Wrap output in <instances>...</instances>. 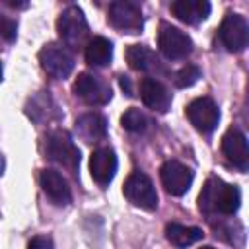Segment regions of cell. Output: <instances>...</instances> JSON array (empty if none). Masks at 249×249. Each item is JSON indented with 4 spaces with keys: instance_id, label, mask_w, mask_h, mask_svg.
Instances as JSON below:
<instances>
[{
    "instance_id": "cell-1",
    "label": "cell",
    "mask_w": 249,
    "mask_h": 249,
    "mask_svg": "<svg viewBox=\"0 0 249 249\" xmlns=\"http://www.w3.org/2000/svg\"><path fill=\"white\" fill-rule=\"evenodd\" d=\"M239 202H241L239 189L235 185H228L216 177L206 181V185L202 187V193L198 196V206L206 214L220 212L224 216H233L239 208Z\"/></svg>"
},
{
    "instance_id": "cell-2",
    "label": "cell",
    "mask_w": 249,
    "mask_h": 249,
    "mask_svg": "<svg viewBox=\"0 0 249 249\" xmlns=\"http://www.w3.org/2000/svg\"><path fill=\"white\" fill-rule=\"evenodd\" d=\"M45 154L51 161H56L70 171H76L80 165V150L64 130H53L45 138Z\"/></svg>"
},
{
    "instance_id": "cell-3",
    "label": "cell",
    "mask_w": 249,
    "mask_h": 249,
    "mask_svg": "<svg viewBox=\"0 0 249 249\" xmlns=\"http://www.w3.org/2000/svg\"><path fill=\"white\" fill-rule=\"evenodd\" d=\"M124 196L128 202H132L138 208L144 210H156L158 208V193L152 183V179L142 171H132L123 187Z\"/></svg>"
},
{
    "instance_id": "cell-4",
    "label": "cell",
    "mask_w": 249,
    "mask_h": 249,
    "mask_svg": "<svg viewBox=\"0 0 249 249\" xmlns=\"http://www.w3.org/2000/svg\"><path fill=\"white\" fill-rule=\"evenodd\" d=\"M158 47L165 58L181 60V58H187L191 54L193 41L185 31H181L169 23H161L160 33H158Z\"/></svg>"
},
{
    "instance_id": "cell-5",
    "label": "cell",
    "mask_w": 249,
    "mask_h": 249,
    "mask_svg": "<svg viewBox=\"0 0 249 249\" xmlns=\"http://www.w3.org/2000/svg\"><path fill=\"white\" fill-rule=\"evenodd\" d=\"M56 29L60 39L68 45V47H78L86 41L88 37V21L84 18V12L78 6H68L58 21H56Z\"/></svg>"
},
{
    "instance_id": "cell-6",
    "label": "cell",
    "mask_w": 249,
    "mask_h": 249,
    "mask_svg": "<svg viewBox=\"0 0 249 249\" xmlns=\"http://www.w3.org/2000/svg\"><path fill=\"white\" fill-rule=\"evenodd\" d=\"M109 21L124 33H138L144 27L142 8L132 0H117L109 6Z\"/></svg>"
},
{
    "instance_id": "cell-7",
    "label": "cell",
    "mask_w": 249,
    "mask_h": 249,
    "mask_svg": "<svg viewBox=\"0 0 249 249\" xmlns=\"http://www.w3.org/2000/svg\"><path fill=\"white\" fill-rule=\"evenodd\" d=\"M187 117L191 121V124L202 132V134H210L220 121V109L214 103V99L210 97H196L187 105Z\"/></svg>"
},
{
    "instance_id": "cell-8",
    "label": "cell",
    "mask_w": 249,
    "mask_h": 249,
    "mask_svg": "<svg viewBox=\"0 0 249 249\" xmlns=\"http://www.w3.org/2000/svg\"><path fill=\"white\" fill-rule=\"evenodd\" d=\"M220 41L230 53H241L247 47L249 27L243 16L239 14H226L220 25Z\"/></svg>"
},
{
    "instance_id": "cell-9",
    "label": "cell",
    "mask_w": 249,
    "mask_h": 249,
    "mask_svg": "<svg viewBox=\"0 0 249 249\" xmlns=\"http://www.w3.org/2000/svg\"><path fill=\"white\" fill-rule=\"evenodd\" d=\"M39 62H41V68L56 80H64L74 70V56L64 47H58V45L43 47L39 53Z\"/></svg>"
},
{
    "instance_id": "cell-10",
    "label": "cell",
    "mask_w": 249,
    "mask_h": 249,
    "mask_svg": "<svg viewBox=\"0 0 249 249\" xmlns=\"http://www.w3.org/2000/svg\"><path fill=\"white\" fill-rule=\"evenodd\" d=\"M160 177H161V183H163L165 191L173 196L185 195L189 191L191 183H193V171L187 165H183L181 161H175V160H169L161 165Z\"/></svg>"
},
{
    "instance_id": "cell-11",
    "label": "cell",
    "mask_w": 249,
    "mask_h": 249,
    "mask_svg": "<svg viewBox=\"0 0 249 249\" xmlns=\"http://www.w3.org/2000/svg\"><path fill=\"white\" fill-rule=\"evenodd\" d=\"M74 93L89 105H105L111 99V88L93 74H80L74 82Z\"/></svg>"
},
{
    "instance_id": "cell-12",
    "label": "cell",
    "mask_w": 249,
    "mask_h": 249,
    "mask_svg": "<svg viewBox=\"0 0 249 249\" xmlns=\"http://www.w3.org/2000/svg\"><path fill=\"white\" fill-rule=\"evenodd\" d=\"M222 150L224 156L231 165L237 169L245 171L249 167V148H247V138L239 128H230L224 138H222Z\"/></svg>"
},
{
    "instance_id": "cell-13",
    "label": "cell",
    "mask_w": 249,
    "mask_h": 249,
    "mask_svg": "<svg viewBox=\"0 0 249 249\" xmlns=\"http://www.w3.org/2000/svg\"><path fill=\"white\" fill-rule=\"evenodd\" d=\"M89 171L97 185L107 187L117 173V156L111 148H97L89 158Z\"/></svg>"
},
{
    "instance_id": "cell-14",
    "label": "cell",
    "mask_w": 249,
    "mask_h": 249,
    "mask_svg": "<svg viewBox=\"0 0 249 249\" xmlns=\"http://www.w3.org/2000/svg\"><path fill=\"white\" fill-rule=\"evenodd\" d=\"M140 97L150 109L158 113H165L171 105V93L156 78H144L140 82Z\"/></svg>"
},
{
    "instance_id": "cell-15",
    "label": "cell",
    "mask_w": 249,
    "mask_h": 249,
    "mask_svg": "<svg viewBox=\"0 0 249 249\" xmlns=\"http://www.w3.org/2000/svg\"><path fill=\"white\" fill-rule=\"evenodd\" d=\"M126 62L130 68L138 72H150V74H163L165 68L156 56L154 51H150L146 45H130L126 49Z\"/></svg>"
},
{
    "instance_id": "cell-16",
    "label": "cell",
    "mask_w": 249,
    "mask_h": 249,
    "mask_svg": "<svg viewBox=\"0 0 249 249\" xmlns=\"http://www.w3.org/2000/svg\"><path fill=\"white\" fill-rule=\"evenodd\" d=\"M39 181H41V187H43L45 195H47L54 204L64 206V204L70 202V198H72L70 187H68L66 179H64L58 171H54V169H43Z\"/></svg>"
},
{
    "instance_id": "cell-17",
    "label": "cell",
    "mask_w": 249,
    "mask_h": 249,
    "mask_svg": "<svg viewBox=\"0 0 249 249\" xmlns=\"http://www.w3.org/2000/svg\"><path fill=\"white\" fill-rule=\"evenodd\" d=\"M171 12L179 21L187 25H196L208 18L210 4L206 0H177L171 4Z\"/></svg>"
},
{
    "instance_id": "cell-18",
    "label": "cell",
    "mask_w": 249,
    "mask_h": 249,
    "mask_svg": "<svg viewBox=\"0 0 249 249\" xmlns=\"http://www.w3.org/2000/svg\"><path fill=\"white\" fill-rule=\"evenodd\" d=\"M76 130L86 142H97L107 136V121L99 113H86L76 121Z\"/></svg>"
},
{
    "instance_id": "cell-19",
    "label": "cell",
    "mask_w": 249,
    "mask_h": 249,
    "mask_svg": "<svg viewBox=\"0 0 249 249\" xmlns=\"http://www.w3.org/2000/svg\"><path fill=\"white\" fill-rule=\"evenodd\" d=\"M202 230L195 228V226H183V224H167L165 226V237L169 243H173L175 247H187L196 243L198 239H202Z\"/></svg>"
},
{
    "instance_id": "cell-20",
    "label": "cell",
    "mask_w": 249,
    "mask_h": 249,
    "mask_svg": "<svg viewBox=\"0 0 249 249\" xmlns=\"http://www.w3.org/2000/svg\"><path fill=\"white\" fill-rule=\"evenodd\" d=\"M113 58V45L105 37H93L86 45V62L89 66H107Z\"/></svg>"
},
{
    "instance_id": "cell-21",
    "label": "cell",
    "mask_w": 249,
    "mask_h": 249,
    "mask_svg": "<svg viewBox=\"0 0 249 249\" xmlns=\"http://www.w3.org/2000/svg\"><path fill=\"white\" fill-rule=\"evenodd\" d=\"M121 124L128 130V132H144L146 126H148V119L146 115L136 109V107H130L128 111H124V115L121 117Z\"/></svg>"
},
{
    "instance_id": "cell-22",
    "label": "cell",
    "mask_w": 249,
    "mask_h": 249,
    "mask_svg": "<svg viewBox=\"0 0 249 249\" xmlns=\"http://www.w3.org/2000/svg\"><path fill=\"white\" fill-rule=\"evenodd\" d=\"M200 78V68L196 64H187L175 74V86L177 88H191Z\"/></svg>"
},
{
    "instance_id": "cell-23",
    "label": "cell",
    "mask_w": 249,
    "mask_h": 249,
    "mask_svg": "<svg viewBox=\"0 0 249 249\" xmlns=\"http://www.w3.org/2000/svg\"><path fill=\"white\" fill-rule=\"evenodd\" d=\"M14 37H16V23L10 18L0 16V39L12 41Z\"/></svg>"
},
{
    "instance_id": "cell-24",
    "label": "cell",
    "mask_w": 249,
    "mask_h": 249,
    "mask_svg": "<svg viewBox=\"0 0 249 249\" xmlns=\"http://www.w3.org/2000/svg\"><path fill=\"white\" fill-rule=\"evenodd\" d=\"M27 249H53V241H51V237H47V235H35V237L29 241Z\"/></svg>"
},
{
    "instance_id": "cell-25",
    "label": "cell",
    "mask_w": 249,
    "mask_h": 249,
    "mask_svg": "<svg viewBox=\"0 0 249 249\" xmlns=\"http://www.w3.org/2000/svg\"><path fill=\"white\" fill-rule=\"evenodd\" d=\"M121 88L124 89L126 95H134V93H132V88H130V80H128L126 76H121Z\"/></svg>"
},
{
    "instance_id": "cell-26",
    "label": "cell",
    "mask_w": 249,
    "mask_h": 249,
    "mask_svg": "<svg viewBox=\"0 0 249 249\" xmlns=\"http://www.w3.org/2000/svg\"><path fill=\"white\" fill-rule=\"evenodd\" d=\"M200 249H216V247H210V245H204V247H200Z\"/></svg>"
},
{
    "instance_id": "cell-27",
    "label": "cell",
    "mask_w": 249,
    "mask_h": 249,
    "mask_svg": "<svg viewBox=\"0 0 249 249\" xmlns=\"http://www.w3.org/2000/svg\"><path fill=\"white\" fill-rule=\"evenodd\" d=\"M0 80H2V64H0Z\"/></svg>"
}]
</instances>
